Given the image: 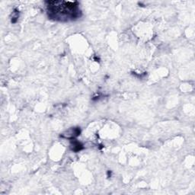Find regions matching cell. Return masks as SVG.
Instances as JSON below:
<instances>
[{
  "label": "cell",
  "instance_id": "7a4b0ae2",
  "mask_svg": "<svg viewBox=\"0 0 195 195\" xmlns=\"http://www.w3.org/2000/svg\"><path fill=\"white\" fill-rule=\"evenodd\" d=\"M81 134V130L79 127H73L71 129L68 130L66 132L60 135L61 137L65 138L68 139H74L75 138L79 136Z\"/></svg>",
  "mask_w": 195,
  "mask_h": 195
},
{
  "label": "cell",
  "instance_id": "3957f363",
  "mask_svg": "<svg viewBox=\"0 0 195 195\" xmlns=\"http://www.w3.org/2000/svg\"><path fill=\"white\" fill-rule=\"evenodd\" d=\"M70 148L73 152H79L83 149V145L81 143L78 142L76 139H71Z\"/></svg>",
  "mask_w": 195,
  "mask_h": 195
},
{
  "label": "cell",
  "instance_id": "6da1fadb",
  "mask_svg": "<svg viewBox=\"0 0 195 195\" xmlns=\"http://www.w3.org/2000/svg\"><path fill=\"white\" fill-rule=\"evenodd\" d=\"M48 17L59 22H69L79 19L82 15L77 2H46Z\"/></svg>",
  "mask_w": 195,
  "mask_h": 195
},
{
  "label": "cell",
  "instance_id": "5b68a950",
  "mask_svg": "<svg viewBox=\"0 0 195 195\" xmlns=\"http://www.w3.org/2000/svg\"><path fill=\"white\" fill-rule=\"evenodd\" d=\"M110 176H111V172L108 171V178H110Z\"/></svg>",
  "mask_w": 195,
  "mask_h": 195
},
{
  "label": "cell",
  "instance_id": "277c9868",
  "mask_svg": "<svg viewBox=\"0 0 195 195\" xmlns=\"http://www.w3.org/2000/svg\"><path fill=\"white\" fill-rule=\"evenodd\" d=\"M19 17V12L17 9H15L14 12H13V15L12 17V23H15L17 22L18 19Z\"/></svg>",
  "mask_w": 195,
  "mask_h": 195
}]
</instances>
